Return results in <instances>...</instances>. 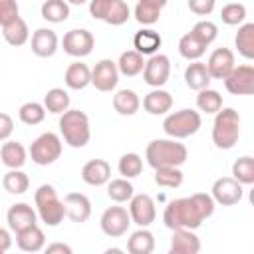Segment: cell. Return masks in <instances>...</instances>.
Wrapping results in <instances>:
<instances>
[{"mask_svg": "<svg viewBox=\"0 0 254 254\" xmlns=\"http://www.w3.org/2000/svg\"><path fill=\"white\" fill-rule=\"evenodd\" d=\"M214 212V200L206 192H194L190 196L175 198L165 206L163 222L167 228H190L196 230Z\"/></svg>", "mask_w": 254, "mask_h": 254, "instance_id": "1", "label": "cell"}, {"mask_svg": "<svg viewBox=\"0 0 254 254\" xmlns=\"http://www.w3.org/2000/svg\"><path fill=\"white\" fill-rule=\"evenodd\" d=\"M145 159L149 167H181L189 159V151L179 139H155L145 149Z\"/></svg>", "mask_w": 254, "mask_h": 254, "instance_id": "2", "label": "cell"}, {"mask_svg": "<svg viewBox=\"0 0 254 254\" xmlns=\"http://www.w3.org/2000/svg\"><path fill=\"white\" fill-rule=\"evenodd\" d=\"M60 135L62 141L67 143L73 149H81L89 143L91 139V127H89V117L79 111V109H67L60 115Z\"/></svg>", "mask_w": 254, "mask_h": 254, "instance_id": "3", "label": "cell"}, {"mask_svg": "<svg viewBox=\"0 0 254 254\" xmlns=\"http://www.w3.org/2000/svg\"><path fill=\"white\" fill-rule=\"evenodd\" d=\"M240 139V115L232 107H220L214 113L212 123V143L214 147L228 151Z\"/></svg>", "mask_w": 254, "mask_h": 254, "instance_id": "4", "label": "cell"}, {"mask_svg": "<svg viewBox=\"0 0 254 254\" xmlns=\"http://www.w3.org/2000/svg\"><path fill=\"white\" fill-rule=\"evenodd\" d=\"M36 214L46 226H58L65 218V204L58 196V190L52 185H40L34 192Z\"/></svg>", "mask_w": 254, "mask_h": 254, "instance_id": "5", "label": "cell"}, {"mask_svg": "<svg viewBox=\"0 0 254 254\" xmlns=\"http://www.w3.org/2000/svg\"><path fill=\"white\" fill-rule=\"evenodd\" d=\"M202 125V117L194 109H179L173 113H167L163 121V131L171 139H187L194 135Z\"/></svg>", "mask_w": 254, "mask_h": 254, "instance_id": "6", "label": "cell"}, {"mask_svg": "<svg viewBox=\"0 0 254 254\" xmlns=\"http://www.w3.org/2000/svg\"><path fill=\"white\" fill-rule=\"evenodd\" d=\"M62 151H64V143H62V137L48 131V133H42L40 137H36L28 149L30 157H32V163L40 165V167H48V165H54L60 157H62Z\"/></svg>", "mask_w": 254, "mask_h": 254, "instance_id": "7", "label": "cell"}, {"mask_svg": "<svg viewBox=\"0 0 254 254\" xmlns=\"http://www.w3.org/2000/svg\"><path fill=\"white\" fill-rule=\"evenodd\" d=\"M93 46H95V38L89 30L85 28H73L69 32L64 34V40H62V48L67 56L71 58H85L93 52Z\"/></svg>", "mask_w": 254, "mask_h": 254, "instance_id": "8", "label": "cell"}, {"mask_svg": "<svg viewBox=\"0 0 254 254\" xmlns=\"http://www.w3.org/2000/svg\"><path fill=\"white\" fill-rule=\"evenodd\" d=\"M99 226L105 236L119 238V236L127 234V230L131 226V216H129L127 208H123V206H109L103 210V214L99 218Z\"/></svg>", "mask_w": 254, "mask_h": 254, "instance_id": "9", "label": "cell"}, {"mask_svg": "<svg viewBox=\"0 0 254 254\" xmlns=\"http://www.w3.org/2000/svg\"><path fill=\"white\" fill-rule=\"evenodd\" d=\"M141 73H143V79H145L147 85L163 87L171 77V60H169V56L159 54V52L149 56Z\"/></svg>", "mask_w": 254, "mask_h": 254, "instance_id": "10", "label": "cell"}, {"mask_svg": "<svg viewBox=\"0 0 254 254\" xmlns=\"http://www.w3.org/2000/svg\"><path fill=\"white\" fill-rule=\"evenodd\" d=\"M224 87L232 95H252V91H254V65H250V64L234 65L232 71L224 77Z\"/></svg>", "mask_w": 254, "mask_h": 254, "instance_id": "11", "label": "cell"}, {"mask_svg": "<svg viewBox=\"0 0 254 254\" xmlns=\"http://www.w3.org/2000/svg\"><path fill=\"white\" fill-rule=\"evenodd\" d=\"M131 222L137 226H151L157 218V206L151 194L141 192V194H133L129 198V208H127Z\"/></svg>", "mask_w": 254, "mask_h": 254, "instance_id": "12", "label": "cell"}, {"mask_svg": "<svg viewBox=\"0 0 254 254\" xmlns=\"http://www.w3.org/2000/svg\"><path fill=\"white\" fill-rule=\"evenodd\" d=\"M242 194H244L242 185L236 179H232V177L216 179L212 183V189H210V196H212L214 204H222V206L238 204L242 200Z\"/></svg>", "mask_w": 254, "mask_h": 254, "instance_id": "13", "label": "cell"}, {"mask_svg": "<svg viewBox=\"0 0 254 254\" xmlns=\"http://www.w3.org/2000/svg\"><path fill=\"white\" fill-rule=\"evenodd\" d=\"M119 83V69L113 60H99L91 69V85L97 91H113Z\"/></svg>", "mask_w": 254, "mask_h": 254, "instance_id": "14", "label": "cell"}, {"mask_svg": "<svg viewBox=\"0 0 254 254\" xmlns=\"http://www.w3.org/2000/svg\"><path fill=\"white\" fill-rule=\"evenodd\" d=\"M6 222H8V228L16 234L28 226L38 224V214L28 202H14L6 212Z\"/></svg>", "mask_w": 254, "mask_h": 254, "instance_id": "15", "label": "cell"}, {"mask_svg": "<svg viewBox=\"0 0 254 254\" xmlns=\"http://www.w3.org/2000/svg\"><path fill=\"white\" fill-rule=\"evenodd\" d=\"M234 65H236L234 52L228 48H216L206 60V69L212 79H224Z\"/></svg>", "mask_w": 254, "mask_h": 254, "instance_id": "16", "label": "cell"}, {"mask_svg": "<svg viewBox=\"0 0 254 254\" xmlns=\"http://www.w3.org/2000/svg\"><path fill=\"white\" fill-rule=\"evenodd\" d=\"M30 46H32V52L38 58H52L58 52V48H60V38L50 28H38L32 34Z\"/></svg>", "mask_w": 254, "mask_h": 254, "instance_id": "17", "label": "cell"}, {"mask_svg": "<svg viewBox=\"0 0 254 254\" xmlns=\"http://www.w3.org/2000/svg\"><path fill=\"white\" fill-rule=\"evenodd\" d=\"M111 179V165L105 159H91L81 167V181L89 187H103Z\"/></svg>", "mask_w": 254, "mask_h": 254, "instance_id": "18", "label": "cell"}, {"mask_svg": "<svg viewBox=\"0 0 254 254\" xmlns=\"http://www.w3.org/2000/svg\"><path fill=\"white\" fill-rule=\"evenodd\" d=\"M65 204V216L71 222H85L91 216V200L83 192H67L64 196Z\"/></svg>", "mask_w": 254, "mask_h": 254, "instance_id": "19", "label": "cell"}, {"mask_svg": "<svg viewBox=\"0 0 254 254\" xmlns=\"http://www.w3.org/2000/svg\"><path fill=\"white\" fill-rule=\"evenodd\" d=\"M171 254H196L200 252V238L190 228H175L171 236Z\"/></svg>", "mask_w": 254, "mask_h": 254, "instance_id": "20", "label": "cell"}, {"mask_svg": "<svg viewBox=\"0 0 254 254\" xmlns=\"http://www.w3.org/2000/svg\"><path fill=\"white\" fill-rule=\"evenodd\" d=\"M173 107V95L161 87H153L143 97V109L149 115H167Z\"/></svg>", "mask_w": 254, "mask_h": 254, "instance_id": "21", "label": "cell"}, {"mask_svg": "<svg viewBox=\"0 0 254 254\" xmlns=\"http://www.w3.org/2000/svg\"><path fill=\"white\" fill-rule=\"evenodd\" d=\"M0 161L8 169H22L28 161V151L20 141H4L0 147Z\"/></svg>", "mask_w": 254, "mask_h": 254, "instance_id": "22", "label": "cell"}, {"mask_svg": "<svg viewBox=\"0 0 254 254\" xmlns=\"http://www.w3.org/2000/svg\"><path fill=\"white\" fill-rule=\"evenodd\" d=\"M16 244L22 252H40L46 246V234L38 224H34L16 232Z\"/></svg>", "mask_w": 254, "mask_h": 254, "instance_id": "23", "label": "cell"}, {"mask_svg": "<svg viewBox=\"0 0 254 254\" xmlns=\"http://www.w3.org/2000/svg\"><path fill=\"white\" fill-rule=\"evenodd\" d=\"M161 44H163V38L153 28H143V30H139L133 36V48L141 56H153V54H157L159 48H161Z\"/></svg>", "mask_w": 254, "mask_h": 254, "instance_id": "24", "label": "cell"}, {"mask_svg": "<svg viewBox=\"0 0 254 254\" xmlns=\"http://www.w3.org/2000/svg\"><path fill=\"white\" fill-rule=\"evenodd\" d=\"M64 81L69 89L73 91H79V89H85L89 83H91V69L87 67V64L83 62H73L67 65L65 73H64Z\"/></svg>", "mask_w": 254, "mask_h": 254, "instance_id": "25", "label": "cell"}, {"mask_svg": "<svg viewBox=\"0 0 254 254\" xmlns=\"http://www.w3.org/2000/svg\"><path fill=\"white\" fill-rule=\"evenodd\" d=\"M210 79L212 77H210V73L206 69V64L200 62V60L190 62L187 65V69H185V83H187V87H190L194 91H200V89L208 87Z\"/></svg>", "mask_w": 254, "mask_h": 254, "instance_id": "26", "label": "cell"}, {"mask_svg": "<svg viewBox=\"0 0 254 254\" xmlns=\"http://www.w3.org/2000/svg\"><path fill=\"white\" fill-rule=\"evenodd\" d=\"M155 250V234L147 226H139L127 238V252L129 254H151Z\"/></svg>", "mask_w": 254, "mask_h": 254, "instance_id": "27", "label": "cell"}, {"mask_svg": "<svg viewBox=\"0 0 254 254\" xmlns=\"http://www.w3.org/2000/svg\"><path fill=\"white\" fill-rule=\"evenodd\" d=\"M2 36H4V40H6L12 48H20V46H24V44L30 40V28H28L26 20L18 16V18L12 20L10 24L2 26Z\"/></svg>", "mask_w": 254, "mask_h": 254, "instance_id": "28", "label": "cell"}, {"mask_svg": "<svg viewBox=\"0 0 254 254\" xmlns=\"http://www.w3.org/2000/svg\"><path fill=\"white\" fill-rule=\"evenodd\" d=\"M234 46L244 60H254V24L252 22H242L238 26Z\"/></svg>", "mask_w": 254, "mask_h": 254, "instance_id": "29", "label": "cell"}, {"mask_svg": "<svg viewBox=\"0 0 254 254\" xmlns=\"http://www.w3.org/2000/svg\"><path fill=\"white\" fill-rule=\"evenodd\" d=\"M141 107V99L139 95L133 91V89H119L115 95H113V109L119 113V115H135Z\"/></svg>", "mask_w": 254, "mask_h": 254, "instance_id": "30", "label": "cell"}, {"mask_svg": "<svg viewBox=\"0 0 254 254\" xmlns=\"http://www.w3.org/2000/svg\"><path fill=\"white\" fill-rule=\"evenodd\" d=\"M117 64V69H119V75H125V77H135L143 71L145 67V60L139 52L135 50H127L119 56V60L115 62Z\"/></svg>", "mask_w": 254, "mask_h": 254, "instance_id": "31", "label": "cell"}, {"mask_svg": "<svg viewBox=\"0 0 254 254\" xmlns=\"http://www.w3.org/2000/svg\"><path fill=\"white\" fill-rule=\"evenodd\" d=\"M40 14L50 24H62L69 18V4L65 0H44Z\"/></svg>", "mask_w": 254, "mask_h": 254, "instance_id": "32", "label": "cell"}, {"mask_svg": "<svg viewBox=\"0 0 254 254\" xmlns=\"http://www.w3.org/2000/svg\"><path fill=\"white\" fill-rule=\"evenodd\" d=\"M44 107L46 111L54 115H62L64 111L69 109V93L64 87H52L44 95Z\"/></svg>", "mask_w": 254, "mask_h": 254, "instance_id": "33", "label": "cell"}, {"mask_svg": "<svg viewBox=\"0 0 254 254\" xmlns=\"http://www.w3.org/2000/svg\"><path fill=\"white\" fill-rule=\"evenodd\" d=\"M2 187L10 194H24L30 189V179L22 169H10L2 179Z\"/></svg>", "mask_w": 254, "mask_h": 254, "instance_id": "34", "label": "cell"}, {"mask_svg": "<svg viewBox=\"0 0 254 254\" xmlns=\"http://www.w3.org/2000/svg\"><path fill=\"white\" fill-rule=\"evenodd\" d=\"M155 185L163 189H179L183 185V171L179 167H157L155 169Z\"/></svg>", "mask_w": 254, "mask_h": 254, "instance_id": "35", "label": "cell"}, {"mask_svg": "<svg viewBox=\"0 0 254 254\" xmlns=\"http://www.w3.org/2000/svg\"><path fill=\"white\" fill-rule=\"evenodd\" d=\"M135 194V189H133V185H131V181L129 179H125V177H121V179H109V183H107V196L113 200V202H117V204H121V202H129V198Z\"/></svg>", "mask_w": 254, "mask_h": 254, "instance_id": "36", "label": "cell"}, {"mask_svg": "<svg viewBox=\"0 0 254 254\" xmlns=\"http://www.w3.org/2000/svg\"><path fill=\"white\" fill-rule=\"evenodd\" d=\"M196 107H198V111H202L206 115H214L222 107V95L216 89L204 87L196 95Z\"/></svg>", "mask_w": 254, "mask_h": 254, "instance_id": "37", "label": "cell"}, {"mask_svg": "<svg viewBox=\"0 0 254 254\" xmlns=\"http://www.w3.org/2000/svg\"><path fill=\"white\" fill-rule=\"evenodd\" d=\"M232 179H236L242 187L252 185L254 183V157H250V155L238 157L232 163Z\"/></svg>", "mask_w": 254, "mask_h": 254, "instance_id": "38", "label": "cell"}, {"mask_svg": "<svg viewBox=\"0 0 254 254\" xmlns=\"http://www.w3.org/2000/svg\"><path fill=\"white\" fill-rule=\"evenodd\" d=\"M204 52H206V46L200 44L190 32L185 34V36L179 40V54H181L185 60H189V62L200 60V58L204 56Z\"/></svg>", "mask_w": 254, "mask_h": 254, "instance_id": "39", "label": "cell"}, {"mask_svg": "<svg viewBox=\"0 0 254 254\" xmlns=\"http://www.w3.org/2000/svg\"><path fill=\"white\" fill-rule=\"evenodd\" d=\"M18 117L24 125H40L44 119H46V107L44 103H38V101H28L24 105H20L18 109Z\"/></svg>", "mask_w": 254, "mask_h": 254, "instance_id": "40", "label": "cell"}, {"mask_svg": "<svg viewBox=\"0 0 254 254\" xmlns=\"http://www.w3.org/2000/svg\"><path fill=\"white\" fill-rule=\"evenodd\" d=\"M117 169H119L121 177L135 179V177H139L143 173V159L137 153H125V155H121V159L117 163Z\"/></svg>", "mask_w": 254, "mask_h": 254, "instance_id": "41", "label": "cell"}, {"mask_svg": "<svg viewBox=\"0 0 254 254\" xmlns=\"http://www.w3.org/2000/svg\"><path fill=\"white\" fill-rule=\"evenodd\" d=\"M133 16H135V20H137L139 24H143V26H153V24H157L159 18H161V8H157V6L149 4V2L137 0L135 10H133Z\"/></svg>", "mask_w": 254, "mask_h": 254, "instance_id": "42", "label": "cell"}, {"mask_svg": "<svg viewBox=\"0 0 254 254\" xmlns=\"http://www.w3.org/2000/svg\"><path fill=\"white\" fill-rule=\"evenodd\" d=\"M129 18H131V8L127 6V2L125 0H111V6L107 10V16L103 22L109 26H123Z\"/></svg>", "mask_w": 254, "mask_h": 254, "instance_id": "43", "label": "cell"}, {"mask_svg": "<svg viewBox=\"0 0 254 254\" xmlns=\"http://www.w3.org/2000/svg\"><path fill=\"white\" fill-rule=\"evenodd\" d=\"M220 20L226 26H240L246 20V6L240 2H230L224 4L220 10Z\"/></svg>", "mask_w": 254, "mask_h": 254, "instance_id": "44", "label": "cell"}, {"mask_svg": "<svg viewBox=\"0 0 254 254\" xmlns=\"http://www.w3.org/2000/svg\"><path fill=\"white\" fill-rule=\"evenodd\" d=\"M190 34H192L200 44H204V46L208 48V46L216 40V36H218V26H216L214 22H210V20H200V22H196V24L192 26Z\"/></svg>", "mask_w": 254, "mask_h": 254, "instance_id": "45", "label": "cell"}, {"mask_svg": "<svg viewBox=\"0 0 254 254\" xmlns=\"http://www.w3.org/2000/svg\"><path fill=\"white\" fill-rule=\"evenodd\" d=\"M20 16V8L16 0H0V26L10 24Z\"/></svg>", "mask_w": 254, "mask_h": 254, "instance_id": "46", "label": "cell"}, {"mask_svg": "<svg viewBox=\"0 0 254 254\" xmlns=\"http://www.w3.org/2000/svg\"><path fill=\"white\" fill-rule=\"evenodd\" d=\"M187 6L196 16H210L214 12L216 0H187Z\"/></svg>", "mask_w": 254, "mask_h": 254, "instance_id": "47", "label": "cell"}, {"mask_svg": "<svg viewBox=\"0 0 254 254\" xmlns=\"http://www.w3.org/2000/svg\"><path fill=\"white\" fill-rule=\"evenodd\" d=\"M111 6V0H89V14L93 20H105L107 10Z\"/></svg>", "mask_w": 254, "mask_h": 254, "instance_id": "48", "label": "cell"}, {"mask_svg": "<svg viewBox=\"0 0 254 254\" xmlns=\"http://www.w3.org/2000/svg\"><path fill=\"white\" fill-rule=\"evenodd\" d=\"M12 133H14V119L8 113L0 111V141H8Z\"/></svg>", "mask_w": 254, "mask_h": 254, "instance_id": "49", "label": "cell"}, {"mask_svg": "<svg viewBox=\"0 0 254 254\" xmlns=\"http://www.w3.org/2000/svg\"><path fill=\"white\" fill-rule=\"evenodd\" d=\"M44 250L48 254H71V246L64 244V242H54V244H48L44 246Z\"/></svg>", "mask_w": 254, "mask_h": 254, "instance_id": "50", "label": "cell"}, {"mask_svg": "<svg viewBox=\"0 0 254 254\" xmlns=\"http://www.w3.org/2000/svg\"><path fill=\"white\" fill-rule=\"evenodd\" d=\"M10 246H12L10 230H6V228H2V226H0V254L8 252V250H10Z\"/></svg>", "mask_w": 254, "mask_h": 254, "instance_id": "51", "label": "cell"}, {"mask_svg": "<svg viewBox=\"0 0 254 254\" xmlns=\"http://www.w3.org/2000/svg\"><path fill=\"white\" fill-rule=\"evenodd\" d=\"M143 2H149V4H153V6H157V8H161V10H163V8L167 6V2H169V0H143Z\"/></svg>", "mask_w": 254, "mask_h": 254, "instance_id": "52", "label": "cell"}, {"mask_svg": "<svg viewBox=\"0 0 254 254\" xmlns=\"http://www.w3.org/2000/svg\"><path fill=\"white\" fill-rule=\"evenodd\" d=\"M67 4H73V6H81V4H85V2H89V0H65Z\"/></svg>", "mask_w": 254, "mask_h": 254, "instance_id": "53", "label": "cell"}, {"mask_svg": "<svg viewBox=\"0 0 254 254\" xmlns=\"http://www.w3.org/2000/svg\"><path fill=\"white\" fill-rule=\"evenodd\" d=\"M105 252H107V254H119L121 250H119V248H107Z\"/></svg>", "mask_w": 254, "mask_h": 254, "instance_id": "54", "label": "cell"}]
</instances>
